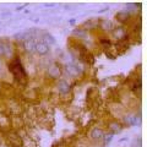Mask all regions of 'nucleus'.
Returning <instances> with one entry per match:
<instances>
[{"label": "nucleus", "mask_w": 147, "mask_h": 147, "mask_svg": "<svg viewBox=\"0 0 147 147\" xmlns=\"http://www.w3.org/2000/svg\"><path fill=\"white\" fill-rule=\"evenodd\" d=\"M36 52L40 54V55H44L49 52V47L47 45V43L44 42H40V43H37L36 44Z\"/></svg>", "instance_id": "f257e3e1"}, {"label": "nucleus", "mask_w": 147, "mask_h": 147, "mask_svg": "<svg viewBox=\"0 0 147 147\" xmlns=\"http://www.w3.org/2000/svg\"><path fill=\"white\" fill-rule=\"evenodd\" d=\"M60 74H61L60 69H59L57 65H52L49 67V75L52 77H59L60 76Z\"/></svg>", "instance_id": "20e7f679"}, {"label": "nucleus", "mask_w": 147, "mask_h": 147, "mask_svg": "<svg viewBox=\"0 0 147 147\" xmlns=\"http://www.w3.org/2000/svg\"><path fill=\"white\" fill-rule=\"evenodd\" d=\"M59 88H60V92H64V93H66V92L69 91V86H67L66 82L61 81L60 85H59Z\"/></svg>", "instance_id": "39448f33"}, {"label": "nucleus", "mask_w": 147, "mask_h": 147, "mask_svg": "<svg viewBox=\"0 0 147 147\" xmlns=\"http://www.w3.org/2000/svg\"><path fill=\"white\" fill-rule=\"evenodd\" d=\"M110 129H112L114 132H117V131L120 130V125H119V124H117V123H113V124H110Z\"/></svg>", "instance_id": "423d86ee"}, {"label": "nucleus", "mask_w": 147, "mask_h": 147, "mask_svg": "<svg viewBox=\"0 0 147 147\" xmlns=\"http://www.w3.org/2000/svg\"><path fill=\"white\" fill-rule=\"evenodd\" d=\"M103 135H104V132H103L102 129H99V127H94L93 130L91 131V137H92V139H94V140L100 139Z\"/></svg>", "instance_id": "f03ea898"}, {"label": "nucleus", "mask_w": 147, "mask_h": 147, "mask_svg": "<svg viewBox=\"0 0 147 147\" xmlns=\"http://www.w3.org/2000/svg\"><path fill=\"white\" fill-rule=\"evenodd\" d=\"M25 49H26V52H28V53L36 50V43H34V40L33 39L26 40V42H25Z\"/></svg>", "instance_id": "7ed1b4c3"}]
</instances>
